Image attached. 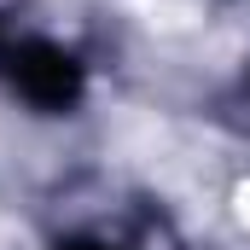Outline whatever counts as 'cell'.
<instances>
[{
  "mask_svg": "<svg viewBox=\"0 0 250 250\" xmlns=\"http://www.w3.org/2000/svg\"><path fill=\"white\" fill-rule=\"evenodd\" d=\"M233 215H239V227L250 233V181H245L239 192H233Z\"/></svg>",
  "mask_w": 250,
  "mask_h": 250,
  "instance_id": "1",
  "label": "cell"
}]
</instances>
